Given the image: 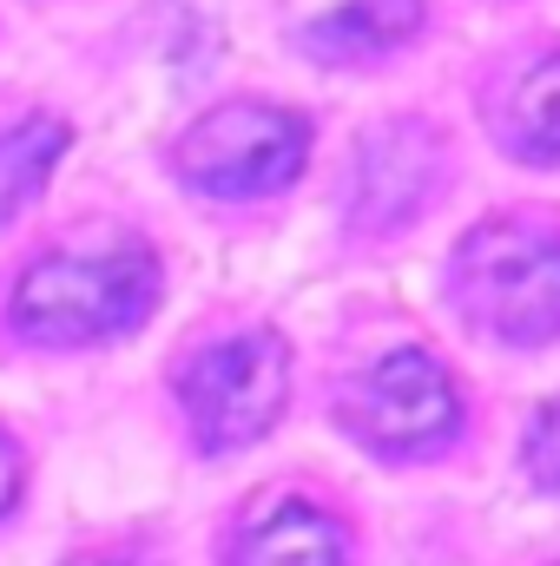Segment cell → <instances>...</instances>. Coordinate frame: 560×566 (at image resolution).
I'll list each match as a JSON object with an SVG mask.
<instances>
[{"label": "cell", "mask_w": 560, "mask_h": 566, "mask_svg": "<svg viewBox=\"0 0 560 566\" xmlns=\"http://www.w3.org/2000/svg\"><path fill=\"white\" fill-rule=\"evenodd\" d=\"M455 296L481 329L508 343L560 336V231L528 218H495L468 231L455 251Z\"/></svg>", "instance_id": "obj_1"}, {"label": "cell", "mask_w": 560, "mask_h": 566, "mask_svg": "<svg viewBox=\"0 0 560 566\" xmlns=\"http://www.w3.org/2000/svg\"><path fill=\"white\" fill-rule=\"evenodd\" d=\"M158 296V264L139 244L106 258H40L13 283V323L40 343H100L133 329Z\"/></svg>", "instance_id": "obj_2"}, {"label": "cell", "mask_w": 560, "mask_h": 566, "mask_svg": "<svg viewBox=\"0 0 560 566\" xmlns=\"http://www.w3.org/2000/svg\"><path fill=\"white\" fill-rule=\"evenodd\" d=\"M178 396H185V416H191L205 448H245L283 416L290 349L271 329H251V336H231L218 349H198L178 369Z\"/></svg>", "instance_id": "obj_3"}, {"label": "cell", "mask_w": 560, "mask_h": 566, "mask_svg": "<svg viewBox=\"0 0 560 566\" xmlns=\"http://www.w3.org/2000/svg\"><path fill=\"white\" fill-rule=\"evenodd\" d=\"M303 151H310V126H303L297 113L238 99V106L205 113L185 139L172 145V165H178L198 191L258 198V191H278V185L297 178Z\"/></svg>", "instance_id": "obj_4"}, {"label": "cell", "mask_w": 560, "mask_h": 566, "mask_svg": "<svg viewBox=\"0 0 560 566\" xmlns=\"http://www.w3.org/2000/svg\"><path fill=\"white\" fill-rule=\"evenodd\" d=\"M343 422L356 428L370 448H390V454H422L435 441H448L462 422V402H455V382L435 356L422 349H396L383 356L370 376L350 382L343 396Z\"/></svg>", "instance_id": "obj_5"}, {"label": "cell", "mask_w": 560, "mask_h": 566, "mask_svg": "<svg viewBox=\"0 0 560 566\" xmlns=\"http://www.w3.org/2000/svg\"><path fill=\"white\" fill-rule=\"evenodd\" d=\"M435 158L442 139L422 119H390L356 145V185H350V211L356 224H403L435 185Z\"/></svg>", "instance_id": "obj_6"}, {"label": "cell", "mask_w": 560, "mask_h": 566, "mask_svg": "<svg viewBox=\"0 0 560 566\" xmlns=\"http://www.w3.org/2000/svg\"><path fill=\"white\" fill-rule=\"evenodd\" d=\"M231 566H343V534L303 501H283L265 521H251L231 547Z\"/></svg>", "instance_id": "obj_7"}, {"label": "cell", "mask_w": 560, "mask_h": 566, "mask_svg": "<svg viewBox=\"0 0 560 566\" xmlns=\"http://www.w3.org/2000/svg\"><path fill=\"white\" fill-rule=\"evenodd\" d=\"M422 27V0H350L323 20L303 27V46L310 53H330V60H370V53H390L403 46Z\"/></svg>", "instance_id": "obj_8"}, {"label": "cell", "mask_w": 560, "mask_h": 566, "mask_svg": "<svg viewBox=\"0 0 560 566\" xmlns=\"http://www.w3.org/2000/svg\"><path fill=\"white\" fill-rule=\"evenodd\" d=\"M60 151H66V126L60 119H27V126L0 133V224L53 178Z\"/></svg>", "instance_id": "obj_9"}, {"label": "cell", "mask_w": 560, "mask_h": 566, "mask_svg": "<svg viewBox=\"0 0 560 566\" xmlns=\"http://www.w3.org/2000/svg\"><path fill=\"white\" fill-rule=\"evenodd\" d=\"M508 139L528 158L560 165V53L541 60L535 73H521V86L508 99Z\"/></svg>", "instance_id": "obj_10"}, {"label": "cell", "mask_w": 560, "mask_h": 566, "mask_svg": "<svg viewBox=\"0 0 560 566\" xmlns=\"http://www.w3.org/2000/svg\"><path fill=\"white\" fill-rule=\"evenodd\" d=\"M521 461H528V474H535L541 488H560V396L548 402V409H541V416H535Z\"/></svg>", "instance_id": "obj_11"}, {"label": "cell", "mask_w": 560, "mask_h": 566, "mask_svg": "<svg viewBox=\"0 0 560 566\" xmlns=\"http://www.w3.org/2000/svg\"><path fill=\"white\" fill-rule=\"evenodd\" d=\"M13 494H20V454H13L7 434H0V514L13 507Z\"/></svg>", "instance_id": "obj_12"}]
</instances>
